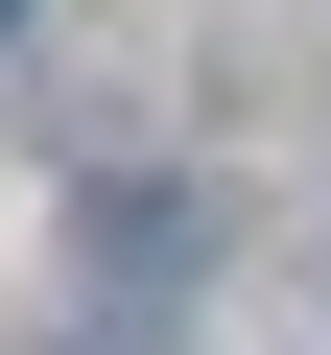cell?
I'll return each instance as SVG.
<instances>
[{
  "instance_id": "6da1fadb",
  "label": "cell",
  "mask_w": 331,
  "mask_h": 355,
  "mask_svg": "<svg viewBox=\"0 0 331 355\" xmlns=\"http://www.w3.org/2000/svg\"><path fill=\"white\" fill-rule=\"evenodd\" d=\"M0 24H24V0H0Z\"/></svg>"
}]
</instances>
